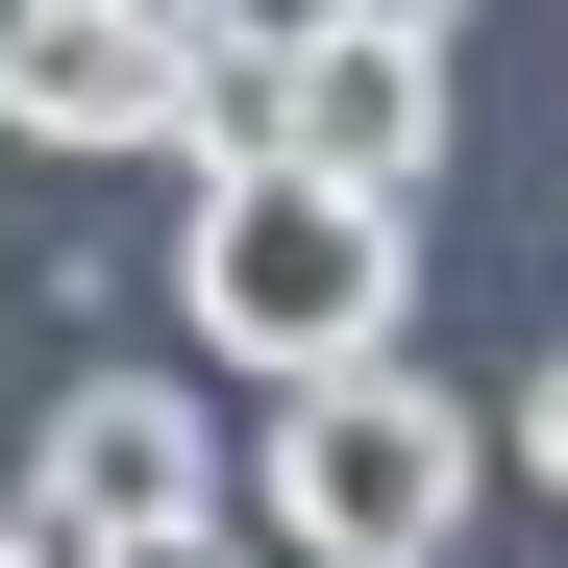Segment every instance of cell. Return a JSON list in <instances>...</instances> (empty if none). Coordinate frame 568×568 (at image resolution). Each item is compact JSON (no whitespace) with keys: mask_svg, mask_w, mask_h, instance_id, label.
Instances as JSON below:
<instances>
[{"mask_svg":"<svg viewBox=\"0 0 568 568\" xmlns=\"http://www.w3.org/2000/svg\"><path fill=\"white\" fill-rule=\"evenodd\" d=\"M396 297H420V223H396V199H322L297 149H223L199 223H173V322H199L247 396H297V371L396 346Z\"/></svg>","mask_w":568,"mask_h":568,"instance_id":"obj_1","label":"cell"},{"mask_svg":"<svg viewBox=\"0 0 568 568\" xmlns=\"http://www.w3.org/2000/svg\"><path fill=\"white\" fill-rule=\"evenodd\" d=\"M469 495H495V420H469L420 346H346V371L272 396V544L297 568H445Z\"/></svg>","mask_w":568,"mask_h":568,"instance_id":"obj_2","label":"cell"},{"mask_svg":"<svg viewBox=\"0 0 568 568\" xmlns=\"http://www.w3.org/2000/svg\"><path fill=\"white\" fill-rule=\"evenodd\" d=\"M100 519H223V420L173 396V371H74L0 469V568H74Z\"/></svg>","mask_w":568,"mask_h":568,"instance_id":"obj_3","label":"cell"},{"mask_svg":"<svg viewBox=\"0 0 568 568\" xmlns=\"http://www.w3.org/2000/svg\"><path fill=\"white\" fill-rule=\"evenodd\" d=\"M272 149L322 173V199H445V26H297V74H272Z\"/></svg>","mask_w":568,"mask_h":568,"instance_id":"obj_4","label":"cell"},{"mask_svg":"<svg viewBox=\"0 0 568 568\" xmlns=\"http://www.w3.org/2000/svg\"><path fill=\"white\" fill-rule=\"evenodd\" d=\"M0 124L26 149H173V0H0Z\"/></svg>","mask_w":568,"mask_h":568,"instance_id":"obj_5","label":"cell"},{"mask_svg":"<svg viewBox=\"0 0 568 568\" xmlns=\"http://www.w3.org/2000/svg\"><path fill=\"white\" fill-rule=\"evenodd\" d=\"M495 469H519V495H568V346L519 371V420H495Z\"/></svg>","mask_w":568,"mask_h":568,"instance_id":"obj_6","label":"cell"},{"mask_svg":"<svg viewBox=\"0 0 568 568\" xmlns=\"http://www.w3.org/2000/svg\"><path fill=\"white\" fill-rule=\"evenodd\" d=\"M74 568H247V519H100Z\"/></svg>","mask_w":568,"mask_h":568,"instance_id":"obj_7","label":"cell"},{"mask_svg":"<svg viewBox=\"0 0 568 568\" xmlns=\"http://www.w3.org/2000/svg\"><path fill=\"white\" fill-rule=\"evenodd\" d=\"M322 26H469V0H322Z\"/></svg>","mask_w":568,"mask_h":568,"instance_id":"obj_8","label":"cell"}]
</instances>
